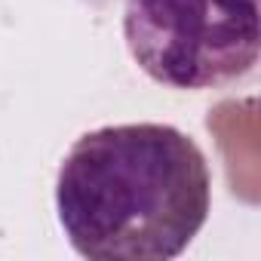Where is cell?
I'll return each mask as SVG.
<instances>
[{
    "label": "cell",
    "instance_id": "7a4b0ae2",
    "mask_svg": "<svg viewBox=\"0 0 261 261\" xmlns=\"http://www.w3.org/2000/svg\"><path fill=\"white\" fill-rule=\"evenodd\" d=\"M258 0H126L123 40L166 89H230L258 65Z\"/></svg>",
    "mask_w": 261,
    "mask_h": 261
},
{
    "label": "cell",
    "instance_id": "6da1fadb",
    "mask_svg": "<svg viewBox=\"0 0 261 261\" xmlns=\"http://www.w3.org/2000/svg\"><path fill=\"white\" fill-rule=\"evenodd\" d=\"M212 212L203 148L169 123L89 129L59 163L56 218L89 261H169L188 252Z\"/></svg>",
    "mask_w": 261,
    "mask_h": 261
}]
</instances>
